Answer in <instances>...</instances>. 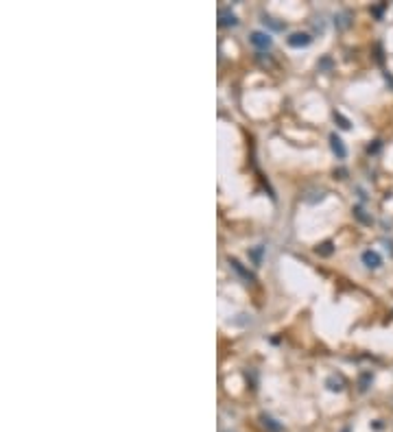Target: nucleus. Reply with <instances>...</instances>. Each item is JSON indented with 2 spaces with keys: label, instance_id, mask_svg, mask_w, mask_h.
Masks as SVG:
<instances>
[{
  "label": "nucleus",
  "instance_id": "11",
  "mask_svg": "<svg viewBox=\"0 0 393 432\" xmlns=\"http://www.w3.org/2000/svg\"><path fill=\"white\" fill-rule=\"evenodd\" d=\"M317 251L321 253V255H330V253H332V243H325V245H321V247L317 249Z\"/></svg>",
  "mask_w": 393,
  "mask_h": 432
},
{
  "label": "nucleus",
  "instance_id": "7",
  "mask_svg": "<svg viewBox=\"0 0 393 432\" xmlns=\"http://www.w3.org/2000/svg\"><path fill=\"white\" fill-rule=\"evenodd\" d=\"M230 264H232V267H234V269L238 271V273H240V275H245V277H247V282H249V280H253V277H251V273H247V271H245L243 267H240V262H238V260H230Z\"/></svg>",
  "mask_w": 393,
  "mask_h": 432
},
{
  "label": "nucleus",
  "instance_id": "2",
  "mask_svg": "<svg viewBox=\"0 0 393 432\" xmlns=\"http://www.w3.org/2000/svg\"><path fill=\"white\" fill-rule=\"evenodd\" d=\"M361 260H363V264H365L367 269H380V264H382L380 253H378V251H371V249H367V251H363Z\"/></svg>",
  "mask_w": 393,
  "mask_h": 432
},
{
  "label": "nucleus",
  "instance_id": "1",
  "mask_svg": "<svg viewBox=\"0 0 393 432\" xmlns=\"http://www.w3.org/2000/svg\"><path fill=\"white\" fill-rule=\"evenodd\" d=\"M249 42L256 46L258 50H269L273 46V40H271V35L269 33H265V31H253L251 35H249Z\"/></svg>",
  "mask_w": 393,
  "mask_h": 432
},
{
  "label": "nucleus",
  "instance_id": "10",
  "mask_svg": "<svg viewBox=\"0 0 393 432\" xmlns=\"http://www.w3.org/2000/svg\"><path fill=\"white\" fill-rule=\"evenodd\" d=\"M371 380H374V376H371V373H365V376L361 378V391H367V384L371 382Z\"/></svg>",
  "mask_w": 393,
  "mask_h": 432
},
{
  "label": "nucleus",
  "instance_id": "13",
  "mask_svg": "<svg viewBox=\"0 0 393 432\" xmlns=\"http://www.w3.org/2000/svg\"><path fill=\"white\" fill-rule=\"evenodd\" d=\"M347 18H349L347 13H341V16H339V26H347V24H349Z\"/></svg>",
  "mask_w": 393,
  "mask_h": 432
},
{
  "label": "nucleus",
  "instance_id": "9",
  "mask_svg": "<svg viewBox=\"0 0 393 432\" xmlns=\"http://www.w3.org/2000/svg\"><path fill=\"white\" fill-rule=\"evenodd\" d=\"M262 421H265V426H269V428H271L273 432H278V430H280V426H278V423H273V419H271V417L262 415Z\"/></svg>",
  "mask_w": 393,
  "mask_h": 432
},
{
  "label": "nucleus",
  "instance_id": "14",
  "mask_svg": "<svg viewBox=\"0 0 393 432\" xmlns=\"http://www.w3.org/2000/svg\"><path fill=\"white\" fill-rule=\"evenodd\" d=\"M251 255H253V260H256V262H260V255H262V247H256V249H253V251H251Z\"/></svg>",
  "mask_w": 393,
  "mask_h": 432
},
{
  "label": "nucleus",
  "instance_id": "8",
  "mask_svg": "<svg viewBox=\"0 0 393 432\" xmlns=\"http://www.w3.org/2000/svg\"><path fill=\"white\" fill-rule=\"evenodd\" d=\"M262 22H265V24H269V26H273L275 31H282V28H284L282 22H275L273 18H269V16H262Z\"/></svg>",
  "mask_w": 393,
  "mask_h": 432
},
{
  "label": "nucleus",
  "instance_id": "3",
  "mask_svg": "<svg viewBox=\"0 0 393 432\" xmlns=\"http://www.w3.org/2000/svg\"><path fill=\"white\" fill-rule=\"evenodd\" d=\"M310 42H312V38H310L308 33H290L288 46H293V48H306Z\"/></svg>",
  "mask_w": 393,
  "mask_h": 432
},
{
  "label": "nucleus",
  "instance_id": "4",
  "mask_svg": "<svg viewBox=\"0 0 393 432\" xmlns=\"http://www.w3.org/2000/svg\"><path fill=\"white\" fill-rule=\"evenodd\" d=\"M218 24L221 26H236L238 24L236 13H232V9H221L218 11Z\"/></svg>",
  "mask_w": 393,
  "mask_h": 432
},
{
  "label": "nucleus",
  "instance_id": "5",
  "mask_svg": "<svg viewBox=\"0 0 393 432\" xmlns=\"http://www.w3.org/2000/svg\"><path fill=\"white\" fill-rule=\"evenodd\" d=\"M330 146H332V151L337 153V157L339 159H343L345 155H347V151H345V144H343V140L337 136V134H332L330 136Z\"/></svg>",
  "mask_w": 393,
  "mask_h": 432
},
{
  "label": "nucleus",
  "instance_id": "12",
  "mask_svg": "<svg viewBox=\"0 0 393 432\" xmlns=\"http://www.w3.org/2000/svg\"><path fill=\"white\" fill-rule=\"evenodd\" d=\"M334 120H339V122H341V127H343V129H349V120H345L341 114H334Z\"/></svg>",
  "mask_w": 393,
  "mask_h": 432
},
{
  "label": "nucleus",
  "instance_id": "6",
  "mask_svg": "<svg viewBox=\"0 0 393 432\" xmlns=\"http://www.w3.org/2000/svg\"><path fill=\"white\" fill-rule=\"evenodd\" d=\"M328 389H330V391H343L345 389V380L341 376H330V378H328Z\"/></svg>",
  "mask_w": 393,
  "mask_h": 432
}]
</instances>
